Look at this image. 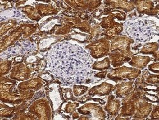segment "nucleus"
<instances>
[{
	"label": "nucleus",
	"mask_w": 159,
	"mask_h": 120,
	"mask_svg": "<svg viewBox=\"0 0 159 120\" xmlns=\"http://www.w3.org/2000/svg\"><path fill=\"white\" fill-rule=\"evenodd\" d=\"M47 59L51 72L64 83L82 84L91 75L93 60L85 50L76 44L57 43L48 51Z\"/></svg>",
	"instance_id": "obj_1"
},
{
	"label": "nucleus",
	"mask_w": 159,
	"mask_h": 120,
	"mask_svg": "<svg viewBox=\"0 0 159 120\" xmlns=\"http://www.w3.org/2000/svg\"><path fill=\"white\" fill-rule=\"evenodd\" d=\"M125 31L136 42H147L158 33V26L152 19H132L125 23Z\"/></svg>",
	"instance_id": "obj_2"
}]
</instances>
